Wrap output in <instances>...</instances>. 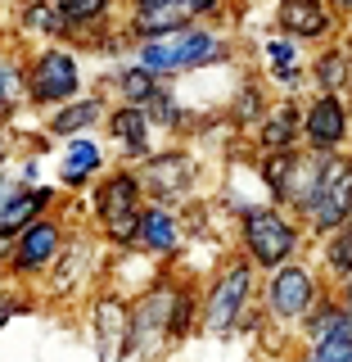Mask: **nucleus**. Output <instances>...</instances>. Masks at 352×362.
<instances>
[{"instance_id": "obj_1", "label": "nucleus", "mask_w": 352, "mask_h": 362, "mask_svg": "<svg viewBox=\"0 0 352 362\" xmlns=\"http://www.w3.org/2000/svg\"><path fill=\"white\" fill-rule=\"evenodd\" d=\"M127 59L135 68H145L158 86H172L176 77L235 64L240 59V45H235V37L226 28H217V23H190V28H181V32H167V37L131 45Z\"/></svg>"}, {"instance_id": "obj_2", "label": "nucleus", "mask_w": 352, "mask_h": 362, "mask_svg": "<svg viewBox=\"0 0 352 362\" xmlns=\"http://www.w3.org/2000/svg\"><path fill=\"white\" fill-rule=\"evenodd\" d=\"M303 249H308V235L293 213L276 209V204H248V209L235 213V254L244 258L257 276L285 267V263H298Z\"/></svg>"}, {"instance_id": "obj_3", "label": "nucleus", "mask_w": 352, "mask_h": 362, "mask_svg": "<svg viewBox=\"0 0 352 362\" xmlns=\"http://www.w3.org/2000/svg\"><path fill=\"white\" fill-rule=\"evenodd\" d=\"M86 204H90V231L99 235V245L109 254H127L135 245V222H140V209H145V190L135 168L109 163V173L86 190Z\"/></svg>"}, {"instance_id": "obj_4", "label": "nucleus", "mask_w": 352, "mask_h": 362, "mask_svg": "<svg viewBox=\"0 0 352 362\" xmlns=\"http://www.w3.org/2000/svg\"><path fill=\"white\" fill-rule=\"evenodd\" d=\"M253 308H257V272L231 249L221 258V267L199 286V331L226 339L240 331L244 313Z\"/></svg>"}, {"instance_id": "obj_5", "label": "nucleus", "mask_w": 352, "mask_h": 362, "mask_svg": "<svg viewBox=\"0 0 352 362\" xmlns=\"http://www.w3.org/2000/svg\"><path fill=\"white\" fill-rule=\"evenodd\" d=\"M104 267H109V249L99 245V235L90 226H73L63 240V254L41 276L45 303H77V299L86 303V294L104 286Z\"/></svg>"}, {"instance_id": "obj_6", "label": "nucleus", "mask_w": 352, "mask_h": 362, "mask_svg": "<svg viewBox=\"0 0 352 362\" xmlns=\"http://www.w3.org/2000/svg\"><path fill=\"white\" fill-rule=\"evenodd\" d=\"M18 59H23V86H28L32 113H50L68 100L86 95V73L73 45H32Z\"/></svg>"}, {"instance_id": "obj_7", "label": "nucleus", "mask_w": 352, "mask_h": 362, "mask_svg": "<svg viewBox=\"0 0 352 362\" xmlns=\"http://www.w3.org/2000/svg\"><path fill=\"white\" fill-rule=\"evenodd\" d=\"M325 290L330 286L321 281V272H316L308 258H298V263H285V267L267 272V276H257V313H262L267 326L293 331Z\"/></svg>"}, {"instance_id": "obj_8", "label": "nucleus", "mask_w": 352, "mask_h": 362, "mask_svg": "<svg viewBox=\"0 0 352 362\" xmlns=\"http://www.w3.org/2000/svg\"><path fill=\"white\" fill-rule=\"evenodd\" d=\"M352 222V158L348 154H321L316 168V190L303 209V235L308 240H325L330 231Z\"/></svg>"}, {"instance_id": "obj_9", "label": "nucleus", "mask_w": 352, "mask_h": 362, "mask_svg": "<svg viewBox=\"0 0 352 362\" xmlns=\"http://www.w3.org/2000/svg\"><path fill=\"white\" fill-rule=\"evenodd\" d=\"M145 204H167V209H186L190 199H199V158L186 145H163L150 158L135 163Z\"/></svg>"}, {"instance_id": "obj_10", "label": "nucleus", "mask_w": 352, "mask_h": 362, "mask_svg": "<svg viewBox=\"0 0 352 362\" xmlns=\"http://www.w3.org/2000/svg\"><path fill=\"white\" fill-rule=\"evenodd\" d=\"M172 286H176V267L158 272L145 290L127 294V339H131V358H163L167 349V313H172Z\"/></svg>"}, {"instance_id": "obj_11", "label": "nucleus", "mask_w": 352, "mask_h": 362, "mask_svg": "<svg viewBox=\"0 0 352 362\" xmlns=\"http://www.w3.org/2000/svg\"><path fill=\"white\" fill-rule=\"evenodd\" d=\"M68 231H73V222L63 218V213H50V218H37L32 226H23V231L9 240V254H5V276L14 281V286H41V276L54 267V258L63 254V240Z\"/></svg>"}, {"instance_id": "obj_12", "label": "nucleus", "mask_w": 352, "mask_h": 362, "mask_svg": "<svg viewBox=\"0 0 352 362\" xmlns=\"http://www.w3.org/2000/svg\"><path fill=\"white\" fill-rule=\"evenodd\" d=\"M127 308H131V299L122 290L99 286L95 294H86V339H90L99 362H127L131 358Z\"/></svg>"}, {"instance_id": "obj_13", "label": "nucleus", "mask_w": 352, "mask_h": 362, "mask_svg": "<svg viewBox=\"0 0 352 362\" xmlns=\"http://www.w3.org/2000/svg\"><path fill=\"white\" fill-rule=\"evenodd\" d=\"M348 136H352V100L344 95L303 100V150L308 154H348Z\"/></svg>"}, {"instance_id": "obj_14", "label": "nucleus", "mask_w": 352, "mask_h": 362, "mask_svg": "<svg viewBox=\"0 0 352 362\" xmlns=\"http://www.w3.org/2000/svg\"><path fill=\"white\" fill-rule=\"evenodd\" d=\"M135 254L150 258L154 267H176L181 254H186V226H181V209H167V204H145L140 222H135Z\"/></svg>"}, {"instance_id": "obj_15", "label": "nucleus", "mask_w": 352, "mask_h": 362, "mask_svg": "<svg viewBox=\"0 0 352 362\" xmlns=\"http://www.w3.org/2000/svg\"><path fill=\"white\" fill-rule=\"evenodd\" d=\"M113 163L109 145L95 136H73V141H59V173H54V186H59L63 199L73 195H86L95 186V177H104Z\"/></svg>"}, {"instance_id": "obj_16", "label": "nucleus", "mask_w": 352, "mask_h": 362, "mask_svg": "<svg viewBox=\"0 0 352 362\" xmlns=\"http://www.w3.org/2000/svg\"><path fill=\"white\" fill-rule=\"evenodd\" d=\"M271 23H276L280 37H289L298 45H312V50H321V45H330L339 37V18L330 14L325 0H276Z\"/></svg>"}, {"instance_id": "obj_17", "label": "nucleus", "mask_w": 352, "mask_h": 362, "mask_svg": "<svg viewBox=\"0 0 352 362\" xmlns=\"http://www.w3.org/2000/svg\"><path fill=\"white\" fill-rule=\"evenodd\" d=\"M99 132H104L109 154H118V163H127V168H135L140 158H150L158 150V145H154V127H150V118H145V109H131V105H109Z\"/></svg>"}, {"instance_id": "obj_18", "label": "nucleus", "mask_w": 352, "mask_h": 362, "mask_svg": "<svg viewBox=\"0 0 352 362\" xmlns=\"http://www.w3.org/2000/svg\"><path fill=\"white\" fill-rule=\"evenodd\" d=\"M104 113H109V100L99 95V90H86V95H77V100H68V105H59V109L41 113V136L54 141V145L73 141V136H95L99 122H104Z\"/></svg>"}, {"instance_id": "obj_19", "label": "nucleus", "mask_w": 352, "mask_h": 362, "mask_svg": "<svg viewBox=\"0 0 352 362\" xmlns=\"http://www.w3.org/2000/svg\"><path fill=\"white\" fill-rule=\"evenodd\" d=\"M253 154H293L303 150V100H271L267 118L253 132Z\"/></svg>"}, {"instance_id": "obj_20", "label": "nucleus", "mask_w": 352, "mask_h": 362, "mask_svg": "<svg viewBox=\"0 0 352 362\" xmlns=\"http://www.w3.org/2000/svg\"><path fill=\"white\" fill-rule=\"evenodd\" d=\"M9 32L23 45H68V28L54 0H9Z\"/></svg>"}, {"instance_id": "obj_21", "label": "nucleus", "mask_w": 352, "mask_h": 362, "mask_svg": "<svg viewBox=\"0 0 352 362\" xmlns=\"http://www.w3.org/2000/svg\"><path fill=\"white\" fill-rule=\"evenodd\" d=\"M352 90V59L339 41L321 45L308 64V95H344Z\"/></svg>"}, {"instance_id": "obj_22", "label": "nucleus", "mask_w": 352, "mask_h": 362, "mask_svg": "<svg viewBox=\"0 0 352 362\" xmlns=\"http://www.w3.org/2000/svg\"><path fill=\"white\" fill-rule=\"evenodd\" d=\"M293 335H298V349H316V344H325V339H334V335H352V317L339 308V299L325 290L308 308V317L293 326Z\"/></svg>"}, {"instance_id": "obj_23", "label": "nucleus", "mask_w": 352, "mask_h": 362, "mask_svg": "<svg viewBox=\"0 0 352 362\" xmlns=\"http://www.w3.org/2000/svg\"><path fill=\"white\" fill-rule=\"evenodd\" d=\"M99 95L109 100V105H131V109H145L150 100L158 95V82L145 68H135L131 59L127 64H118L113 73L104 77V86H99Z\"/></svg>"}, {"instance_id": "obj_24", "label": "nucleus", "mask_w": 352, "mask_h": 362, "mask_svg": "<svg viewBox=\"0 0 352 362\" xmlns=\"http://www.w3.org/2000/svg\"><path fill=\"white\" fill-rule=\"evenodd\" d=\"M253 168H257V181H262V190H267V204L285 209L289 195H293V181H298V168H303V150H293V154H257Z\"/></svg>"}, {"instance_id": "obj_25", "label": "nucleus", "mask_w": 352, "mask_h": 362, "mask_svg": "<svg viewBox=\"0 0 352 362\" xmlns=\"http://www.w3.org/2000/svg\"><path fill=\"white\" fill-rule=\"evenodd\" d=\"M199 331V281L190 272H176L172 286V313H167V344H186Z\"/></svg>"}, {"instance_id": "obj_26", "label": "nucleus", "mask_w": 352, "mask_h": 362, "mask_svg": "<svg viewBox=\"0 0 352 362\" xmlns=\"http://www.w3.org/2000/svg\"><path fill=\"white\" fill-rule=\"evenodd\" d=\"M267 109H271L267 82H257V77H244V82L231 90V100H226V113H221V118L231 122V132H253L257 122L267 118Z\"/></svg>"}, {"instance_id": "obj_27", "label": "nucleus", "mask_w": 352, "mask_h": 362, "mask_svg": "<svg viewBox=\"0 0 352 362\" xmlns=\"http://www.w3.org/2000/svg\"><path fill=\"white\" fill-rule=\"evenodd\" d=\"M145 118H150L154 132H172V136H190V132L199 127L195 109H190L172 86H158V95L145 105Z\"/></svg>"}, {"instance_id": "obj_28", "label": "nucleus", "mask_w": 352, "mask_h": 362, "mask_svg": "<svg viewBox=\"0 0 352 362\" xmlns=\"http://www.w3.org/2000/svg\"><path fill=\"white\" fill-rule=\"evenodd\" d=\"M316 245H321V254H316V272H321V281L334 290L339 281L352 276V222L339 226V231H330L325 240H316Z\"/></svg>"}, {"instance_id": "obj_29", "label": "nucleus", "mask_w": 352, "mask_h": 362, "mask_svg": "<svg viewBox=\"0 0 352 362\" xmlns=\"http://www.w3.org/2000/svg\"><path fill=\"white\" fill-rule=\"evenodd\" d=\"M145 9H176L190 23H217L231 14V0H122V14H145Z\"/></svg>"}, {"instance_id": "obj_30", "label": "nucleus", "mask_w": 352, "mask_h": 362, "mask_svg": "<svg viewBox=\"0 0 352 362\" xmlns=\"http://www.w3.org/2000/svg\"><path fill=\"white\" fill-rule=\"evenodd\" d=\"M23 109H28L23 59H18V50H0V122H18Z\"/></svg>"}, {"instance_id": "obj_31", "label": "nucleus", "mask_w": 352, "mask_h": 362, "mask_svg": "<svg viewBox=\"0 0 352 362\" xmlns=\"http://www.w3.org/2000/svg\"><path fill=\"white\" fill-rule=\"evenodd\" d=\"M257 54H262V68L267 73H280V68H298L303 64V45L280 37V32H267L262 41H257Z\"/></svg>"}, {"instance_id": "obj_32", "label": "nucleus", "mask_w": 352, "mask_h": 362, "mask_svg": "<svg viewBox=\"0 0 352 362\" xmlns=\"http://www.w3.org/2000/svg\"><path fill=\"white\" fill-rule=\"evenodd\" d=\"M32 308H37V299H32V294H23L14 281L0 272V331H5V326L14 322L18 313H32Z\"/></svg>"}, {"instance_id": "obj_33", "label": "nucleus", "mask_w": 352, "mask_h": 362, "mask_svg": "<svg viewBox=\"0 0 352 362\" xmlns=\"http://www.w3.org/2000/svg\"><path fill=\"white\" fill-rule=\"evenodd\" d=\"M308 358H312V362H352V335H334V339H325V344L308 349Z\"/></svg>"}, {"instance_id": "obj_34", "label": "nucleus", "mask_w": 352, "mask_h": 362, "mask_svg": "<svg viewBox=\"0 0 352 362\" xmlns=\"http://www.w3.org/2000/svg\"><path fill=\"white\" fill-rule=\"evenodd\" d=\"M18 158V127L0 122V173H9V163Z\"/></svg>"}, {"instance_id": "obj_35", "label": "nucleus", "mask_w": 352, "mask_h": 362, "mask_svg": "<svg viewBox=\"0 0 352 362\" xmlns=\"http://www.w3.org/2000/svg\"><path fill=\"white\" fill-rule=\"evenodd\" d=\"M18 190H23V186H18V177H14V173H0V213H5L9 204L18 199Z\"/></svg>"}, {"instance_id": "obj_36", "label": "nucleus", "mask_w": 352, "mask_h": 362, "mask_svg": "<svg viewBox=\"0 0 352 362\" xmlns=\"http://www.w3.org/2000/svg\"><path fill=\"white\" fill-rule=\"evenodd\" d=\"M330 294H334V299H339V308H344V313L352 317V276H348V281H339V286H334Z\"/></svg>"}, {"instance_id": "obj_37", "label": "nucleus", "mask_w": 352, "mask_h": 362, "mask_svg": "<svg viewBox=\"0 0 352 362\" xmlns=\"http://www.w3.org/2000/svg\"><path fill=\"white\" fill-rule=\"evenodd\" d=\"M325 5H330V14H334L339 23H348V18H352V0H325Z\"/></svg>"}, {"instance_id": "obj_38", "label": "nucleus", "mask_w": 352, "mask_h": 362, "mask_svg": "<svg viewBox=\"0 0 352 362\" xmlns=\"http://www.w3.org/2000/svg\"><path fill=\"white\" fill-rule=\"evenodd\" d=\"M289 362H312V358H308V349H298V354H293Z\"/></svg>"}, {"instance_id": "obj_39", "label": "nucleus", "mask_w": 352, "mask_h": 362, "mask_svg": "<svg viewBox=\"0 0 352 362\" xmlns=\"http://www.w3.org/2000/svg\"><path fill=\"white\" fill-rule=\"evenodd\" d=\"M5 254H9V245H5V240H0V272H5Z\"/></svg>"}, {"instance_id": "obj_40", "label": "nucleus", "mask_w": 352, "mask_h": 362, "mask_svg": "<svg viewBox=\"0 0 352 362\" xmlns=\"http://www.w3.org/2000/svg\"><path fill=\"white\" fill-rule=\"evenodd\" d=\"M348 158H352V136H348Z\"/></svg>"}]
</instances>
